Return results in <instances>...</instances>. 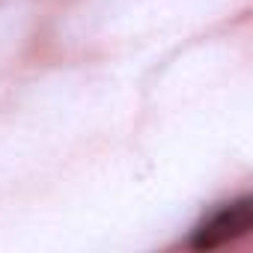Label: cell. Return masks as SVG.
<instances>
[{
  "label": "cell",
  "mask_w": 253,
  "mask_h": 253,
  "mask_svg": "<svg viewBox=\"0 0 253 253\" xmlns=\"http://www.w3.org/2000/svg\"><path fill=\"white\" fill-rule=\"evenodd\" d=\"M253 223V209H250V200H235L229 206H223L220 211H214L203 226H197L191 244L200 247V250H211V247H220L226 241H235L238 235H244Z\"/></svg>",
  "instance_id": "6da1fadb"
}]
</instances>
